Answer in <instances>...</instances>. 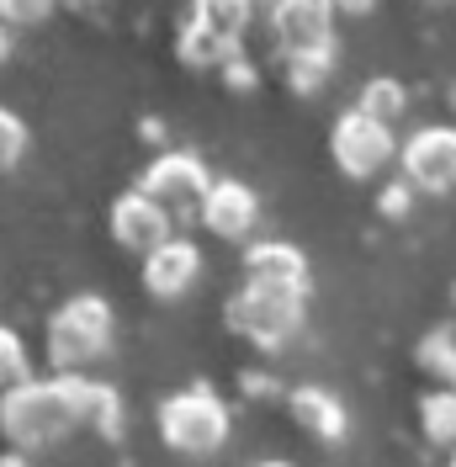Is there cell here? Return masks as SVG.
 Returning <instances> with one entry per match:
<instances>
[{
	"label": "cell",
	"mask_w": 456,
	"mask_h": 467,
	"mask_svg": "<svg viewBox=\"0 0 456 467\" xmlns=\"http://www.w3.org/2000/svg\"><path fill=\"white\" fill-rule=\"evenodd\" d=\"M96 393V378H32L16 393H0V436L11 441V451L54 446L75 425H90Z\"/></svg>",
	"instance_id": "6da1fadb"
},
{
	"label": "cell",
	"mask_w": 456,
	"mask_h": 467,
	"mask_svg": "<svg viewBox=\"0 0 456 467\" xmlns=\"http://www.w3.org/2000/svg\"><path fill=\"white\" fill-rule=\"evenodd\" d=\"M112 329H117V314L101 292L64 297L43 324V356H48L54 378H86L90 361H101L112 350Z\"/></svg>",
	"instance_id": "7a4b0ae2"
},
{
	"label": "cell",
	"mask_w": 456,
	"mask_h": 467,
	"mask_svg": "<svg viewBox=\"0 0 456 467\" xmlns=\"http://www.w3.org/2000/svg\"><path fill=\"white\" fill-rule=\"evenodd\" d=\"M228 329L255 350H282L297 340L308 319V287H282V282H244L223 308Z\"/></svg>",
	"instance_id": "3957f363"
},
{
	"label": "cell",
	"mask_w": 456,
	"mask_h": 467,
	"mask_svg": "<svg viewBox=\"0 0 456 467\" xmlns=\"http://www.w3.org/2000/svg\"><path fill=\"white\" fill-rule=\"evenodd\" d=\"M160 441L181 451V457H212V451H223L228 446V404L207 388V382H192V388H181L171 393L165 404H160Z\"/></svg>",
	"instance_id": "277c9868"
},
{
	"label": "cell",
	"mask_w": 456,
	"mask_h": 467,
	"mask_svg": "<svg viewBox=\"0 0 456 467\" xmlns=\"http://www.w3.org/2000/svg\"><path fill=\"white\" fill-rule=\"evenodd\" d=\"M139 192L154 197L171 218H192V213L202 218V202H207V192H212V175L202 165V154H192V149H160V154L143 165Z\"/></svg>",
	"instance_id": "5b68a950"
},
{
	"label": "cell",
	"mask_w": 456,
	"mask_h": 467,
	"mask_svg": "<svg viewBox=\"0 0 456 467\" xmlns=\"http://www.w3.org/2000/svg\"><path fill=\"white\" fill-rule=\"evenodd\" d=\"M399 139H393V128L388 122H377L367 112H350L329 128V154H335V171L350 175V181H371L377 171H388L393 160H399Z\"/></svg>",
	"instance_id": "8992f818"
},
{
	"label": "cell",
	"mask_w": 456,
	"mask_h": 467,
	"mask_svg": "<svg viewBox=\"0 0 456 467\" xmlns=\"http://www.w3.org/2000/svg\"><path fill=\"white\" fill-rule=\"evenodd\" d=\"M399 171L414 192H451L456 186V128L451 122H430L414 128L399 149Z\"/></svg>",
	"instance_id": "52a82bcc"
},
{
	"label": "cell",
	"mask_w": 456,
	"mask_h": 467,
	"mask_svg": "<svg viewBox=\"0 0 456 467\" xmlns=\"http://www.w3.org/2000/svg\"><path fill=\"white\" fill-rule=\"evenodd\" d=\"M107 223H112V239H117V244H122L128 255H143V261H149V255H154L165 239H175V229H171L175 218H171L160 202H154V197H143L139 186L117 197L112 213H107Z\"/></svg>",
	"instance_id": "ba28073f"
},
{
	"label": "cell",
	"mask_w": 456,
	"mask_h": 467,
	"mask_svg": "<svg viewBox=\"0 0 456 467\" xmlns=\"http://www.w3.org/2000/svg\"><path fill=\"white\" fill-rule=\"evenodd\" d=\"M265 16H271V43L282 48V58L335 43V5L329 0H276Z\"/></svg>",
	"instance_id": "9c48e42d"
},
{
	"label": "cell",
	"mask_w": 456,
	"mask_h": 467,
	"mask_svg": "<svg viewBox=\"0 0 456 467\" xmlns=\"http://www.w3.org/2000/svg\"><path fill=\"white\" fill-rule=\"evenodd\" d=\"M197 276H202V250H197V239H186V234L165 239V244L143 261V292L160 297V303L186 297V292L197 287Z\"/></svg>",
	"instance_id": "30bf717a"
},
{
	"label": "cell",
	"mask_w": 456,
	"mask_h": 467,
	"mask_svg": "<svg viewBox=\"0 0 456 467\" xmlns=\"http://www.w3.org/2000/svg\"><path fill=\"white\" fill-rule=\"evenodd\" d=\"M202 223L218 234V239H250L260 223V197L250 181H212V192H207V202H202Z\"/></svg>",
	"instance_id": "8fae6325"
},
{
	"label": "cell",
	"mask_w": 456,
	"mask_h": 467,
	"mask_svg": "<svg viewBox=\"0 0 456 467\" xmlns=\"http://www.w3.org/2000/svg\"><path fill=\"white\" fill-rule=\"evenodd\" d=\"M286 409H292V420H297L314 441H329V446H335V441L350 436V414H345V404L329 393V388L303 382V388L286 393Z\"/></svg>",
	"instance_id": "7c38bea8"
},
{
	"label": "cell",
	"mask_w": 456,
	"mask_h": 467,
	"mask_svg": "<svg viewBox=\"0 0 456 467\" xmlns=\"http://www.w3.org/2000/svg\"><path fill=\"white\" fill-rule=\"evenodd\" d=\"M244 282H282L308 287V255L286 239H250L244 244Z\"/></svg>",
	"instance_id": "4fadbf2b"
},
{
	"label": "cell",
	"mask_w": 456,
	"mask_h": 467,
	"mask_svg": "<svg viewBox=\"0 0 456 467\" xmlns=\"http://www.w3.org/2000/svg\"><path fill=\"white\" fill-rule=\"evenodd\" d=\"M233 54H244V48L223 43V37H218V32L197 16V5L181 16V32H175V58H181L186 69H223Z\"/></svg>",
	"instance_id": "5bb4252c"
},
{
	"label": "cell",
	"mask_w": 456,
	"mask_h": 467,
	"mask_svg": "<svg viewBox=\"0 0 456 467\" xmlns=\"http://www.w3.org/2000/svg\"><path fill=\"white\" fill-rule=\"evenodd\" d=\"M414 361H420V372L435 378V388H456V329L451 324H435L425 340H420Z\"/></svg>",
	"instance_id": "9a60e30c"
},
{
	"label": "cell",
	"mask_w": 456,
	"mask_h": 467,
	"mask_svg": "<svg viewBox=\"0 0 456 467\" xmlns=\"http://www.w3.org/2000/svg\"><path fill=\"white\" fill-rule=\"evenodd\" d=\"M282 69H286V86L297 90V96H314V90H324V86H329V75H335V43H329V48L286 54Z\"/></svg>",
	"instance_id": "2e32d148"
},
{
	"label": "cell",
	"mask_w": 456,
	"mask_h": 467,
	"mask_svg": "<svg viewBox=\"0 0 456 467\" xmlns=\"http://www.w3.org/2000/svg\"><path fill=\"white\" fill-rule=\"evenodd\" d=\"M197 16L207 27L218 32L223 43L233 48H244V37H250V22H255V5H244V0H197Z\"/></svg>",
	"instance_id": "e0dca14e"
},
{
	"label": "cell",
	"mask_w": 456,
	"mask_h": 467,
	"mask_svg": "<svg viewBox=\"0 0 456 467\" xmlns=\"http://www.w3.org/2000/svg\"><path fill=\"white\" fill-rule=\"evenodd\" d=\"M420 431L430 446H456V388H430L420 399Z\"/></svg>",
	"instance_id": "ac0fdd59"
},
{
	"label": "cell",
	"mask_w": 456,
	"mask_h": 467,
	"mask_svg": "<svg viewBox=\"0 0 456 467\" xmlns=\"http://www.w3.org/2000/svg\"><path fill=\"white\" fill-rule=\"evenodd\" d=\"M356 112L377 117V122H399L403 112H409V86L403 80H393V75H377V80H367L361 86V101H356Z\"/></svg>",
	"instance_id": "d6986e66"
},
{
	"label": "cell",
	"mask_w": 456,
	"mask_h": 467,
	"mask_svg": "<svg viewBox=\"0 0 456 467\" xmlns=\"http://www.w3.org/2000/svg\"><path fill=\"white\" fill-rule=\"evenodd\" d=\"M27 382H32L27 340H22L11 324H0V393H16V388H27Z\"/></svg>",
	"instance_id": "ffe728a7"
},
{
	"label": "cell",
	"mask_w": 456,
	"mask_h": 467,
	"mask_svg": "<svg viewBox=\"0 0 456 467\" xmlns=\"http://www.w3.org/2000/svg\"><path fill=\"white\" fill-rule=\"evenodd\" d=\"M22 154H27V122L11 107H0V171H16Z\"/></svg>",
	"instance_id": "44dd1931"
},
{
	"label": "cell",
	"mask_w": 456,
	"mask_h": 467,
	"mask_svg": "<svg viewBox=\"0 0 456 467\" xmlns=\"http://www.w3.org/2000/svg\"><path fill=\"white\" fill-rule=\"evenodd\" d=\"M90 425L101 431L107 441H122V431H128V420H122V399H117L112 382H101V393H96V414H90Z\"/></svg>",
	"instance_id": "7402d4cb"
},
{
	"label": "cell",
	"mask_w": 456,
	"mask_h": 467,
	"mask_svg": "<svg viewBox=\"0 0 456 467\" xmlns=\"http://www.w3.org/2000/svg\"><path fill=\"white\" fill-rule=\"evenodd\" d=\"M54 16L48 0H0V22L5 27H43Z\"/></svg>",
	"instance_id": "603a6c76"
},
{
	"label": "cell",
	"mask_w": 456,
	"mask_h": 467,
	"mask_svg": "<svg viewBox=\"0 0 456 467\" xmlns=\"http://www.w3.org/2000/svg\"><path fill=\"white\" fill-rule=\"evenodd\" d=\"M409 207H414V186H409L403 175L377 192V213H382V218H409Z\"/></svg>",
	"instance_id": "cb8c5ba5"
},
{
	"label": "cell",
	"mask_w": 456,
	"mask_h": 467,
	"mask_svg": "<svg viewBox=\"0 0 456 467\" xmlns=\"http://www.w3.org/2000/svg\"><path fill=\"white\" fill-rule=\"evenodd\" d=\"M223 86L228 90H255L260 86L255 58H250V54H233V58H228V64H223Z\"/></svg>",
	"instance_id": "d4e9b609"
},
{
	"label": "cell",
	"mask_w": 456,
	"mask_h": 467,
	"mask_svg": "<svg viewBox=\"0 0 456 467\" xmlns=\"http://www.w3.org/2000/svg\"><path fill=\"white\" fill-rule=\"evenodd\" d=\"M11 48H16V37H11V27L0 22V69H5V58H11Z\"/></svg>",
	"instance_id": "484cf974"
},
{
	"label": "cell",
	"mask_w": 456,
	"mask_h": 467,
	"mask_svg": "<svg viewBox=\"0 0 456 467\" xmlns=\"http://www.w3.org/2000/svg\"><path fill=\"white\" fill-rule=\"evenodd\" d=\"M244 388L250 393H276V378H244Z\"/></svg>",
	"instance_id": "4316f807"
},
{
	"label": "cell",
	"mask_w": 456,
	"mask_h": 467,
	"mask_svg": "<svg viewBox=\"0 0 456 467\" xmlns=\"http://www.w3.org/2000/svg\"><path fill=\"white\" fill-rule=\"evenodd\" d=\"M139 133H143V139H149V144H160V139H165V128H160V122H154V117H149V122H143Z\"/></svg>",
	"instance_id": "83f0119b"
},
{
	"label": "cell",
	"mask_w": 456,
	"mask_h": 467,
	"mask_svg": "<svg viewBox=\"0 0 456 467\" xmlns=\"http://www.w3.org/2000/svg\"><path fill=\"white\" fill-rule=\"evenodd\" d=\"M0 467H27V457H22V451H5V457H0Z\"/></svg>",
	"instance_id": "f1b7e54d"
},
{
	"label": "cell",
	"mask_w": 456,
	"mask_h": 467,
	"mask_svg": "<svg viewBox=\"0 0 456 467\" xmlns=\"http://www.w3.org/2000/svg\"><path fill=\"white\" fill-rule=\"evenodd\" d=\"M255 467H292V462H282V457H271V462H255Z\"/></svg>",
	"instance_id": "f546056e"
},
{
	"label": "cell",
	"mask_w": 456,
	"mask_h": 467,
	"mask_svg": "<svg viewBox=\"0 0 456 467\" xmlns=\"http://www.w3.org/2000/svg\"><path fill=\"white\" fill-rule=\"evenodd\" d=\"M451 467H456V451H451Z\"/></svg>",
	"instance_id": "4dcf8cb0"
},
{
	"label": "cell",
	"mask_w": 456,
	"mask_h": 467,
	"mask_svg": "<svg viewBox=\"0 0 456 467\" xmlns=\"http://www.w3.org/2000/svg\"><path fill=\"white\" fill-rule=\"evenodd\" d=\"M451 303H456V292H451Z\"/></svg>",
	"instance_id": "1f68e13d"
}]
</instances>
